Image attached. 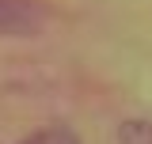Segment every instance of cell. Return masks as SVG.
Wrapping results in <instances>:
<instances>
[{"mask_svg":"<svg viewBox=\"0 0 152 144\" xmlns=\"http://www.w3.org/2000/svg\"><path fill=\"white\" fill-rule=\"evenodd\" d=\"M31 15H34V12H31L27 4H19V0H0V27L15 31V27H23Z\"/></svg>","mask_w":152,"mask_h":144,"instance_id":"cell-1","label":"cell"},{"mask_svg":"<svg viewBox=\"0 0 152 144\" xmlns=\"http://www.w3.org/2000/svg\"><path fill=\"white\" fill-rule=\"evenodd\" d=\"M118 144H152V125L148 121H129V125H122Z\"/></svg>","mask_w":152,"mask_h":144,"instance_id":"cell-2","label":"cell"},{"mask_svg":"<svg viewBox=\"0 0 152 144\" xmlns=\"http://www.w3.org/2000/svg\"><path fill=\"white\" fill-rule=\"evenodd\" d=\"M23 144H76V137L69 129H42V133H34L31 140H23Z\"/></svg>","mask_w":152,"mask_h":144,"instance_id":"cell-3","label":"cell"}]
</instances>
